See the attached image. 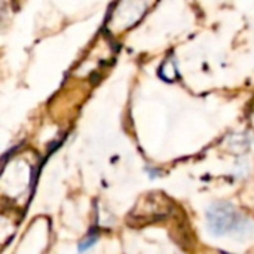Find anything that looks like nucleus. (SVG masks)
Here are the masks:
<instances>
[{
	"label": "nucleus",
	"mask_w": 254,
	"mask_h": 254,
	"mask_svg": "<svg viewBox=\"0 0 254 254\" xmlns=\"http://www.w3.org/2000/svg\"><path fill=\"white\" fill-rule=\"evenodd\" d=\"M207 223H208V229L214 235L222 237L237 229L241 223V219L237 210L231 204L216 202L208 208Z\"/></svg>",
	"instance_id": "f257e3e1"
},
{
	"label": "nucleus",
	"mask_w": 254,
	"mask_h": 254,
	"mask_svg": "<svg viewBox=\"0 0 254 254\" xmlns=\"http://www.w3.org/2000/svg\"><path fill=\"white\" fill-rule=\"evenodd\" d=\"M97 235H92V237H89V238H86V240H83L80 244H79V252H85V250H88V249H91L95 243H97Z\"/></svg>",
	"instance_id": "f03ea898"
}]
</instances>
